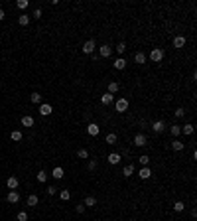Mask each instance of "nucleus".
I'll return each instance as SVG.
<instances>
[{
	"label": "nucleus",
	"instance_id": "31",
	"mask_svg": "<svg viewBox=\"0 0 197 221\" xmlns=\"http://www.w3.org/2000/svg\"><path fill=\"white\" fill-rule=\"evenodd\" d=\"M59 198H61V199H63V201H67V199H69V198H71V194H69V190H61V191H59Z\"/></svg>",
	"mask_w": 197,
	"mask_h": 221
},
{
	"label": "nucleus",
	"instance_id": "25",
	"mask_svg": "<svg viewBox=\"0 0 197 221\" xmlns=\"http://www.w3.org/2000/svg\"><path fill=\"white\" fill-rule=\"evenodd\" d=\"M170 132H171L174 136H179V134H181V127H178V124H171V127H170Z\"/></svg>",
	"mask_w": 197,
	"mask_h": 221
},
{
	"label": "nucleus",
	"instance_id": "34",
	"mask_svg": "<svg viewBox=\"0 0 197 221\" xmlns=\"http://www.w3.org/2000/svg\"><path fill=\"white\" fill-rule=\"evenodd\" d=\"M174 209L175 211H183V209H185V203H183V201H175L174 203Z\"/></svg>",
	"mask_w": 197,
	"mask_h": 221
},
{
	"label": "nucleus",
	"instance_id": "2",
	"mask_svg": "<svg viewBox=\"0 0 197 221\" xmlns=\"http://www.w3.org/2000/svg\"><path fill=\"white\" fill-rule=\"evenodd\" d=\"M114 111L116 112L128 111V101H126V99H116V101H114Z\"/></svg>",
	"mask_w": 197,
	"mask_h": 221
},
{
	"label": "nucleus",
	"instance_id": "4",
	"mask_svg": "<svg viewBox=\"0 0 197 221\" xmlns=\"http://www.w3.org/2000/svg\"><path fill=\"white\" fill-rule=\"evenodd\" d=\"M6 199L10 203H18L20 201V194H18V190H10L8 191V195H6Z\"/></svg>",
	"mask_w": 197,
	"mask_h": 221
},
{
	"label": "nucleus",
	"instance_id": "1",
	"mask_svg": "<svg viewBox=\"0 0 197 221\" xmlns=\"http://www.w3.org/2000/svg\"><path fill=\"white\" fill-rule=\"evenodd\" d=\"M150 59H152L154 63H160V61L164 59V49L162 48H154L152 52H150Z\"/></svg>",
	"mask_w": 197,
	"mask_h": 221
},
{
	"label": "nucleus",
	"instance_id": "42",
	"mask_svg": "<svg viewBox=\"0 0 197 221\" xmlns=\"http://www.w3.org/2000/svg\"><path fill=\"white\" fill-rule=\"evenodd\" d=\"M83 211H85V205H83V203H81V205H77V213H83Z\"/></svg>",
	"mask_w": 197,
	"mask_h": 221
},
{
	"label": "nucleus",
	"instance_id": "16",
	"mask_svg": "<svg viewBox=\"0 0 197 221\" xmlns=\"http://www.w3.org/2000/svg\"><path fill=\"white\" fill-rule=\"evenodd\" d=\"M112 101H114V95H111V93H104L103 97H100V103H103V105H111Z\"/></svg>",
	"mask_w": 197,
	"mask_h": 221
},
{
	"label": "nucleus",
	"instance_id": "14",
	"mask_svg": "<svg viewBox=\"0 0 197 221\" xmlns=\"http://www.w3.org/2000/svg\"><path fill=\"white\" fill-rule=\"evenodd\" d=\"M18 184H20V182H18V178H16V176H10V178L6 180V186L10 187V190H16V187H18Z\"/></svg>",
	"mask_w": 197,
	"mask_h": 221
},
{
	"label": "nucleus",
	"instance_id": "12",
	"mask_svg": "<svg viewBox=\"0 0 197 221\" xmlns=\"http://www.w3.org/2000/svg\"><path fill=\"white\" fill-rule=\"evenodd\" d=\"M51 176L55 178V180H61V178L65 176V172H63V168H61V166H55V168L51 170Z\"/></svg>",
	"mask_w": 197,
	"mask_h": 221
},
{
	"label": "nucleus",
	"instance_id": "33",
	"mask_svg": "<svg viewBox=\"0 0 197 221\" xmlns=\"http://www.w3.org/2000/svg\"><path fill=\"white\" fill-rule=\"evenodd\" d=\"M28 4H30L28 0H18V2H16V6H18L20 10H26V8H28Z\"/></svg>",
	"mask_w": 197,
	"mask_h": 221
},
{
	"label": "nucleus",
	"instance_id": "15",
	"mask_svg": "<svg viewBox=\"0 0 197 221\" xmlns=\"http://www.w3.org/2000/svg\"><path fill=\"white\" fill-rule=\"evenodd\" d=\"M183 45H185V37H183V36H175L174 37V48H183Z\"/></svg>",
	"mask_w": 197,
	"mask_h": 221
},
{
	"label": "nucleus",
	"instance_id": "17",
	"mask_svg": "<svg viewBox=\"0 0 197 221\" xmlns=\"http://www.w3.org/2000/svg\"><path fill=\"white\" fill-rule=\"evenodd\" d=\"M181 132H183L185 136H191V134L195 132V127H193V124H185V127H181Z\"/></svg>",
	"mask_w": 197,
	"mask_h": 221
},
{
	"label": "nucleus",
	"instance_id": "39",
	"mask_svg": "<svg viewBox=\"0 0 197 221\" xmlns=\"http://www.w3.org/2000/svg\"><path fill=\"white\" fill-rule=\"evenodd\" d=\"M18 221H28V213L26 211H20L18 213Z\"/></svg>",
	"mask_w": 197,
	"mask_h": 221
},
{
	"label": "nucleus",
	"instance_id": "27",
	"mask_svg": "<svg viewBox=\"0 0 197 221\" xmlns=\"http://www.w3.org/2000/svg\"><path fill=\"white\" fill-rule=\"evenodd\" d=\"M10 138L14 140V142H20V140H22V132H20V130H12Z\"/></svg>",
	"mask_w": 197,
	"mask_h": 221
},
{
	"label": "nucleus",
	"instance_id": "22",
	"mask_svg": "<svg viewBox=\"0 0 197 221\" xmlns=\"http://www.w3.org/2000/svg\"><path fill=\"white\" fill-rule=\"evenodd\" d=\"M30 16H28V14H22V16H20V18H18V24H20V26H28V24H30Z\"/></svg>",
	"mask_w": 197,
	"mask_h": 221
},
{
	"label": "nucleus",
	"instance_id": "38",
	"mask_svg": "<svg viewBox=\"0 0 197 221\" xmlns=\"http://www.w3.org/2000/svg\"><path fill=\"white\" fill-rule=\"evenodd\" d=\"M32 18H36V20H40V18H41V8H36V10H33Z\"/></svg>",
	"mask_w": 197,
	"mask_h": 221
},
{
	"label": "nucleus",
	"instance_id": "20",
	"mask_svg": "<svg viewBox=\"0 0 197 221\" xmlns=\"http://www.w3.org/2000/svg\"><path fill=\"white\" fill-rule=\"evenodd\" d=\"M124 67H126V59H124V57L114 59V69H124Z\"/></svg>",
	"mask_w": 197,
	"mask_h": 221
},
{
	"label": "nucleus",
	"instance_id": "9",
	"mask_svg": "<svg viewBox=\"0 0 197 221\" xmlns=\"http://www.w3.org/2000/svg\"><path fill=\"white\" fill-rule=\"evenodd\" d=\"M138 176H140V178H142V180H148V178H150V176H152V170H150V168H148V166H142V168H140V170H138Z\"/></svg>",
	"mask_w": 197,
	"mask_h": 221
},
{
	"label": "nucleus",
	"instance_id": "21",
	"mask_svg": "<svg viewBox=\"0 0 197 221\" xmlns=\"http://www.w3.org/2000/svg\"><path fill=\"white\" fill-rule=\"evenodd\" d=\"M36 178H37V182H41V184H45V182H47V172H45V170H40Z\"/></svg>",
	"mask_w": 197,
	"mask_h": 221
},
{
	"label": "nucleus",
	"instance_id": "11",
	"mask_svg": "<svg viewBox=\"0 0 197 221\" xmlns=\"http://www.w3.org/2000/svg\"><path fill=\"white\" fill-rule=\"evenodd\" d=\"M134 146H138V148L146 146V136L144 134H136L134 136Z\"/></svg>",
	"mask_w": 197,
	"mask_h": 221
},
{
	"label": "nucleus",
	"instance_id": "19",
	"mask_svg": "<svg viewBox=\"0 0 197 221\" xmlns=\"http://www.w3.org/2000/svg\"><path fill=\"white\" fill-rule=\"evenodd\" d=\"M118 89H120V85L116 81H112V83H108V91H107V93L114 95V93H118Z\"/></svg>",
	"mask_w": 197,
	"mask_h": 221
},
{
	"label": "nucleus",
	"instance_id": "36",
	"mask_svg": "<svg viewBox=\"0 0 197 221\" xmlns=\"http://www.w3.org/2000/svg\"><path fill=\"white\" fill-rule=\"evenodd\" d=\"M77 158H89V152L85 148H79L77 150Z\"/></svg>",
	"mask_w": 197,
	"mask_h": 221
},
{
	"label": "nucleus",
	"instance_id": "26",
	"mask_svg": "<svg viewBox=\"0 0 197 221\" xmlns=\"http://www.w3.org/2000/svg\"><path fill=\"white\" fill-rule=\"evenodd\" d=\"M134 59H136V63H146V53L138 52L136 55H134Z\"/></svg>",
	"mask_w": 197,
	"mask_h": 221
},
{
	"label": "nucleus",
	"instance_id": "29",
	"mask_svg": "<svg viewBox=\"0 0 197 221\" xmlns=\"http://www.w3.org/2000/svg\"><path fill=\"white\" fill-rule=\"evenodd\" d=\"M107 144H111V146H112V144H116V134H114V132L107 134Z\"/></svg>",
	"mask_w": 197,
	"mask_h": 221
},
{
	"label": "nucleus",
	"instance_id": "3",
	"mask_svg": "<svg viewBox=\"0 0 197 221\" xmlns=\"http://www.w3.org/2000/svg\"><path fill=\"white\" fill-rule=\"evenodd\" d=\"M95 48H97V45H95V41H93V40L85 41V44H83V53H87V55H91V53L95 52Z\"/></svg>",
	"mask_w": 197,
	"mask_h": 221
},
{
	"label": "nucleus",
	"instance_id": "24",
	"mask_svg": "<svg viewBox=\"0 0 197 221\" xmlns=\"http://www.w3.org/2000/svg\"><path fill=\"white\" fill-rule=\"evenodd\" d=\"M171 148H174L175 152H179V150H183V142H181V140H178V138H175L174 142H171Z\"/></svg>",
	"mask_w": 197,
	"mask_h": 221
},
{
	"label": "nucleus",
	"instance_id": "41",
	"mask_svg": "<svg viewBox=\"0 0 197 221\" xmlns=\"http://www.w3.org/2000/svg\"><path fill=\"white\" fill-rule=\"evenodd\" d=\"M89 170H97V160H91L89 162Z\"/></svg>",
	"mask_w": 197,
	"mask_h": 221
},
{
	"label": "nucleus",
	"instance_id": "28",
	"mask_svg": "<svg viewBox=\"0 0 197 221\" xmlns=\"http://www.w3.org/2000/svg\"><path fill=\"white\" fill-rule=\"evenodd\" d=\"M83 205H87V207H93V205H97V199H95V198H91V195H89V198H85Z\"/></svg>",
	"mask_w": 197,
	"mask_h": 221
},
{
	"label": "nucleus",
	"instance_id": "37",
	"mask_svg": "<svg viewBox=\"0 0 197 221\" xmlns=\"http://www.w3.org/2000/svg\"><path fill=\"white\" fill-rule=\"evenodd\" d=\"M116 52H118V53H120V55H122V53H124V52H126V44H124V41H120V44H118V45H116Z\"/></svg>",
	"mask_w": 197,
	"mask_h": 221
},
{
	"label": "nucleus",
	"instance_id": "40",
	"mask_svg": "<svg viewBox=\"0 0 197 221\" xmlns=\"http://www.w3.org/2000/svg\"><path fill=\"white\" fill-rule=\"evenodd\" d=\"M47 194H49V195H55V194H57V187H55V186H49V187H47Z\"/></svg>",
	"mask_w": 197,
	"mask_h": 221
},
{
	"label": "nucleus",
	"instance_id": "23",
	"mask_svg": "<svg viewBox=\"0 0 197 221\" xmlns=\"http://www.w3.org/2000/svg\"><path fill=\"white\" fill-rule=\"evenodd\" d=\"M37 201H40V199H37V195H36V194L28 195V205H30V207H33V205H37Z\"/></svg>",
	"mask_w": 197,
	"mask_h": 221
},
{
	"label": "nucleus",
	"instance_id": "32",
	"mask_svg": "<svg viewBox=\"0 0 197 221\" xmlns=\"http://www.w3.org/2000/svg\"><path fill=\"white\" fill-rule=\"evenodd\" d=\"M30 99H32V103H36V105H37V103H41V95L40 93H32Z\"/></svg>",
	"mask_w": 197,
	"mask_h": 221
},
{
	"label": "nucleus",
	"instance_id": "13",
	"mask_svg": "<svg viewBox=\"0 0 197 221\" xmlns=\"http://www.w3.org/2000/svg\"><path fill=\"white\" fill-rule=\"evenodd\" d=\"M134 170H136V168H134V164H126V166L122 168V176H124V178H130L132 174H134Z\"/></svg>",
	"mask_w": 197,
	"mask_h": 221
},
{
	"label": "nucleus",
	"instance_id": "10",
	"mask_svg": "<svg viewBox=\"0 0 197 221\" xmlns=\"http://www.w3.org/2000/svg\"><path fill=\"white\" fill-rule=\"evenodd\" d=\"M51 105H47V103H41V105H40V115L41 116H49V115H51Z\"/></svg>",
	"mask_w": 197,
	"mask_h": 221
},
{
	"label": "nucleus",
	"instance_id": "18",
	"mask_svg": "<svg viewBox=\"0 0 197 221\" xmlns=\"http://www.w3.org/2000/svg\"><path fill=\"white\" fill-rule=\"evenodd\" d=\"M22 127H33V116H30V115H26V116H22Z\"/></svg>",
	"mask_w": 197,
	"mask_h": 221
},
{
	"label": "nucleus",
	"instance_id": "7",
	"mask_svg": "<svg viewBox=\"0 0 197 221\" xmlns=\"http://www.w3.org/2000/svg\"><path fill=\"white\" fill-rule=\"evenodd\" d=\"M111 53H112V48H111V45L104 44V45H100V48H99V55L100 57H111Z\"/></svg>",
	"mask_w": 197,
	"mask_h": 221
},
{
	"label": "nucleus",
	"instance_id": "43",
	"mask_svg": "<svg viewBox=\"0 0 197 221\" xmlns=\"http://www.w3.org/2000/svg\"><path fill=\"white\" fill-rule=\"evenodd\" d=\"M4 18H6V14H4V10L0 8V20H4Z\"/></svg>",
	"mask_w": 197,
	"mask_h": 221
},
{
	"label": "nucleus",
	"instance_id": "8",
	"mask_svg": "<svg viewBox=\"0 0 197 221\" xmlns=\"http://www.w3.org/2000/svg\"><path fill=\"white\" fill-rule=\"evenodd\" d=\"M152 130L154 132H164L166 130V123L164 120H154L152 123Z\"/></svg>",
	"mask_w": 197,
	"mask_h": 221
},
{
	"label": "nucleus",
	"instance_id": "35",
	"mask_svg": "<svg viewBox=\"0 0 197 221\" xmlns=\"http://www.w3.org/2000/svg\"><path fill=\"white\" fill-rule=\"evenodd\" d=\"M175 116H178V119H183V116H185V109H183V107H178V109H175Z\"/></svg>",
	"mask_w": 197,
	"mask_h": 221
},
{
	"label": "nucleus",
	"instance_id": "30",
	"mask_svg": "<svg viewBox=\"0 0 197 221\" xmlns=\"http://www.w3.org/2000/svg\"><path fill=\"white\" fill-rule=\"evenodd\" d=\"M138 162H140L142 166H148V164H150V156H146V154H142V156L138 158Z\"/></svg>",
	"mask_w": 197,
	"mask_h": 221
},
{
	"label": "nucleus",
	"instance_id": "5",
	"mask_svg": "<svg viewBox=\"0 0 197 221\" xmlns=\"http://www.w3.org/2000/svg\"><path fill=\"white\" fill-rule=\"evenodd\" d=\"M87 132H89V136H99V132H100L99 124H95V123H89V124H87Z\"/></svg>",
	"mask_w": 197,
	"mask_h": 221
},
{
	"label": "nucleus",
	"instance_id": "6",
	"mask_svg": "<svg viewBox=\"0 0 197 221\" xmlns=\"http://www.w3.org/2000/svg\"><path fill=\"white\" fill-rule=\"evenodd\" d=\"M120 158H122V154H118V152H111V154L107 156V160H108V164L114 166V164H118V162H120Z\"/></svg>",
	"mask_w": 197,
	"mask_h": 221
}]
</instances>
